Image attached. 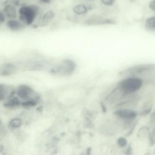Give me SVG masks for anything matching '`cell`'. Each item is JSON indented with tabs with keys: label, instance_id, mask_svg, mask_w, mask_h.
I'll list each match as a JSON object with an SVG mask.
<instances>
[{
	"label": "cell",
	"instance_id": "1",
	"mask_svg": "<svg viewBox=\"0 0 155 155\" xmlns=\"http://www.w3.org/2000/svg\"><path fill=\"white\" fill-rule=\"evenodd\" d=\"M143 84V80L141 78L130 76L124 77L115 87L126 99L129 96L135 94Z\"/></svg>",
	"mask_w": 155,
	"mask_h": 155
},
{
	"label": "cell",
	"instance_id": "2",
	"mask_svg": "<svg viewBox=\"0 0 155 155\" xmlns=\"http://www.w3.org/2000/svg\"><path fill=\"white\" fill-rule=\"evenodd\" d=\"M40 12L39 7L34 5H22L18 9V17L26 26L33 24Z\"/></svg>",
	"mask_w": 155,
	"mask_h": 155
},
{
	"label": "cell",
	"instance_id": "3",
	"mask_svg": "<svg viewBox=\"0 0 155 155\" xmlns=\"http://www.w3.org/2000/svg\"><path fill=\"white\" fill-rule=\"evenodd\" d=\"M76 69L75 62L71 59H65L51 67L52 74L59 77H68L72 74Z\"/></svg>",
	"mask_w": 155,
	"mask_h": 155
},
{
	"label": "cell",
	"instance_id": "4",
	"mask_svg": "<svg viewBox=\"0 0 155 155\" xmlns=\"http://www.w3.org/2000/svg\"><path fill=\"white\" fill-rule=\"evenodd\" d=\"M155 72V63H145L136 64L129 67L124 71L122 75L124 77H140Z\"/></svg>",
	"mask_w": 155,
	"mask_h": 155
},
{
	"label": "cell",
	"instance_id": "5",
	"mask_svg": "<svg viewBox=\"0 0 155 155\" xmlns=\"http://www.w3.org/2000/svg\"><path fill=\"white\" fill-rule=\"evenodd\" d=\"M15 95L21 102L40 99V97L35 90L31 86L26 84H21L15 87Z\"/></svg>",
	"mask_w": 155,
	"mask_h": 155
},
{
	"label": "cell",
	"instance_id": "6",
	"mask_svg": "<svg viewBox=\"0 0 155 155\" xmlns=\"http://www.w3.org/2000/svg\"><path fill=\"white\" fill-rule=\"evenodd\" d=\"M114 114L117 118L126 123H132L138 116V113L135 110L128 107H118L115 108Z\"/></svg>",
	"mask_w": 155,
	"mask_h": 155
},
{
	"label": "cell",
	"instance_id": "7",
	"mask_svg": "<svg viewBox=\"0 0 155 155\" xmlns=\"http://www.w3.org/2000/svg\"><path fill=\"white\" fill-rule=\"evenodd\" d=\"M17 6L13 1L5 4L2 10L7 20L18 18V10Z\"/></svg>",
	"mask_w": 155,
	"mask_h": 155
},
{
	"label": "cell",
	"instance_id": "8",
	"mask_svg": "<svg viewBox=\"0 0 155 155\" xmlns=\"http://www.w3.org/2000/svg\"><path fill=\"white\" fill-rule=\"evenodd\" d=\"M15 95V87L5 83H0V103Z\"/></svg>",
	"mask_w": 155,
	"mask_h": 155
},
{
	"label": "cell",
	"instance_id": "9",
	"mask_svg": "<svg viewBox=\"0 0 155 155\" xmlns=\"http://www.w3.org/2000/svg\"><path fill=\"white\" fill-rule=\"evenodd\" d=\"M6 27L11 31L19 32L25 29L26 25L18 18L7 20L5 22Z\"/></svg>",
	"mask_w": 155,
	"mask_h": 155
},
{
	"label": "cell",
	"instance_id": "10",
	"mask_svg": "<svg viewBox=\"0 0 155 155\" xmlns=\"http://www.w3.org/2000/svg\"><path fill=\"white\" fill-rule=\"evenodd\" d=\"M3 105L6 109L15 110L21 107V101L16 95H15L5 101Z\"/></svg>",
	"mask_w": 155,
	"mask_h": 155
},
{
	"label": "cell",
	"instance_id": "11",
	"mask_svg": "<svg viewBox=\"0 0 155 155\" xmlns=\"http://www.w3.org/2000/svg\"><path fill=\"white\" fill-rule=\"evenodd\" d=\"M54 16V13L52 11L46 12L41 17L39 21V24L40 25H45L52 20Z\"/></svg>",
	"mask_w": 155,
	"mask_h": 155
},
{
	"label": "cell",
	"instance_id": "12",
	"mask_svg": "<svg viewBox=\"0 0 155 155\" xmlns=\"http://www.w3.org/2000/svg\"><path fill=\"white\" fill-rule=\"evenodd\" d=\"M144 26L148 31L155 32V15L148 17L145 21Z\"/></svg>",
	"mask_w": 155,
	"mask_h": 155
},
{
	"label": "cell",
	"instance_id": "13",
	"mask_svg": "<svg viewBox=\"0 0 155 155\" xmlns=\"http://www.w3.org/2000/svg\"><path fill=\"white\" fill-rule=\"evenodd\" d=\"M74 13L78 15H84L87 13V6L83 4H79L75 5L73 9Z\"/></svg>",
	"mask_w": 155,
	"mask_h": 155
},
{
	"label": "cell",
	"instance_id": "14",
	"mask_svg": "<svg viewBox=\"0 0 155 155\" xmlns=\"http://www.w3.org/2000/svg\"><path fill=\"white\" fill-rule=\"evenodd\" d=\"M22 121L21 119L18 117L12 118L10 120L9 123V126L12 129H16L21 126Z\"/></svg>",
	"mask_w": 155,
	"mask_h": 155
},
{
	"label": "cell",
	"instance_id": "15",
	"mask_svg": "<svg viewBox=\"0 0 155 155\" xmlns=\"http://www.w3.org/2000/svg\"><path fill=\"white\" fill-rule=\"evenodd\" d=\"M15 70L14 66L11 64H7L2 68L1 73L3 75H8L11 74Z\"/></svg>",
	"mask_w": 155,
	"mask_h": 155
},
{
	"label": "cell",
	"instance_id": "16",
	"mask_svg": "<svg viewBox=\"0 0 155 155\" xmlns=\"http://www.w3.org/2000/svg\"><path fill=\"white\" fill-rule=\"evenodd\" d=\"M152 107H153V105H152V104L149 102H147L143 107L142 112H141L140 114H141L143 115L148 114L151 112Z\"/></svg>",
	"mask_w": 155,
	"mask_h": 155
},
{
	"label": "cell",
	"instance_id": "17",
	"mask_svg": "<svg viewBox=\"0 0 155 155\" xmlns=\"http://www.w3.org/2000/svg\"><path fill=\"white\" fill-rule=\"evenodd\" d=\"M6 18L2 9H0V26L6 21Z\"/></svg>",
	"mask_w": 155,
	"mask_h": 155
},
{
	"label": "cell",
	"instance_id": "18",
	"mask_svg": "<svg viewBox=\"0 0 155 155\" xmlns=\"http://www.w3.org/2000/svg\"><path fill=\"white\" fill-rule=\"evenodd\" d=\"M102 4L107 6H111L114 3L115 0H101Z\"/></svg>",
	"mask_w": 155,
	"mask_h": 155
},
{
	"label": "cell",
	"instance_id": "19",
	"mask_svg": "<svg viewBox=\"0 0 155 155\" xmlns=\"http://www.w3.org/2000/svg\"><path fill=\"white\" fill-rule=\"evenodd\" d=\"M118 144L120 146L124 147L127 144V141L124 138H120L118 141Z\"/></svg>",
	"mask_w": 155,
	"mask_h": 155
},
{
	"label": "cell",
	"instance_id": "20",
	"mask_svg": "<svg viewBox=\"0 0 155 155\" xmlns=\"http://www.w3.org/2000/svg\"><path fill=\"white\" fill-rule=\"evenodd\" d=\"M148 6L150 9H151L152 11L155 12V0H152L150 1Z\"/></svg>",
	"mask_w": 155,
	"mask_h": 155
},
{
	"label": "cell",
	"instance_id": "21",
	"mask_svg": "<svg viewBox=\"0 0 155 155\" xmlns=\"http://www.w3.org/2000/svg\"><path fill=\"white\" fill-rule=\"evenodd\" d=\"M40 1H41L43 2L48 3L50 2V0H40Z\"/></svg>",
	"mask_w": 155,
	"mask_h": 155
},
{
	"label": "cell",
	"instance_id": "22",
	"mask_svg": "<svg viewBox=\"0 0 155 155\" xmlns=\"http://www.w3.org/2000/svg\"><path fill=\"white\" fill-rule=\"evenodd\" d=\"M1 120H0V126H1Z\"/></svg>",
	"mask_w": 155,
	"mask_h": 155
}]
</instances>
